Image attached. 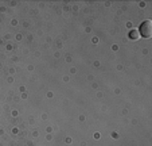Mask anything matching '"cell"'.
<instances>
[{"instance_id":"2","label":"cell","mask_w":152,"mask_h":146,"mask_svg":"<svg viewBox=\"0 0 152 146\" xmlns=\"http://www.w3.org/2000/svg\"><path fill=\"white\" fill-rule=\"evenodd\" d=\"M128 37L131 38V39L136 41V39H139V38H140V35H139L137 30H131V31H129V34H128Z\"/></svg>"},{"instance_id":"1","label":"cell","mask_w":152,"mask_h":146,"mask_svg":"<svg viewBox=\"0 0 152 146\" xmlns=\"http://www.w3.org/2000/svg\"><path fill=\"white\" fill-rule=\"evenodd\" d=\"M139 35H141V38H151L152 37V22L151 20H144L139 27Z\"/></svg>"}]
</instances>
